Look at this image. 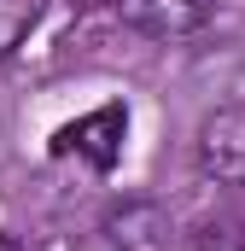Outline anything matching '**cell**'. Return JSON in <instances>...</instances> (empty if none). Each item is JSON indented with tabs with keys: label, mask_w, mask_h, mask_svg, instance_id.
Returning <instances> with one entry per match:
<instances>
[{
	"label": "cell",
	"mask_w": 245,
	"mask_h": 251,
	"mask_svg": "<svg viewBox=\"0 0 245 251\" xmlns=\"http://www.w3.org/2000/svg\"><path fill=\"white\" fill-rule=\"evenodd\" d=\"M122 140H128V105H122V100H105L99 111L64 123L59 134H53V152H59V158H82L88 170L105 176V170H117Z\"/></svg>",
	"instance_id": "cell-1"
},
{
	"label": "cell",
	"mask_w": 245,
	"mask_h": 251,
	"mask_svg": "<svg viewBox=\"0 0 245 251\" xmlns=\"http://www.w3.org/2000/svg\"><path fill=\"white\" fill-rule=\"evenodd\" d=\"M198 170L216 187L245 193V100L240 105H216L198 123Z\"/></svg>",
	"instance_id": "cell-2"
},
{
	"label": "cell",
	"mask_w": 245,
	"mask_h": 251,
	"mask_svg": "<svg viewBox=\"0 0 245 251\" xmlns=\"http://www.w3.org/2000/svg\"><path fill=\"white\" fill-rule=\"evenodd\" d=\"M105 234L117 251H170L175 246V216L158 199H128L105 216Z\"/></svg>",
	"instance_id": "cell-3"
},
{
	"label": "cell",
	"mask_w": 245,
	"mask_h": 251,
	"mask_svg": "<svg viewBox=\"0 0 245 251\" xmlns=\"http://www.w3.org/2000/svg\"><path fill=\"white\" fill-rule=\"evenodd\" d=\"M117 18L128 29H140V35L181 41L210 18V0H117Z\"/></svg>",
	"instance_id": "cell-4"
},
{
	"label": "cell",
	"mask_w": 245,
	"mask_h": 251,
	"mask_svg": "<svg viewBox=\"0 0 245 251\" xmlns=\"http://www.w3.org/2000/svg\"><path fill=\"white\" fill-rule=\"evenodd\" d=\"M41 24V0H0V59H12Z\"/></svg>",
	"instance_id": "cell-5"
}]
</instances>
